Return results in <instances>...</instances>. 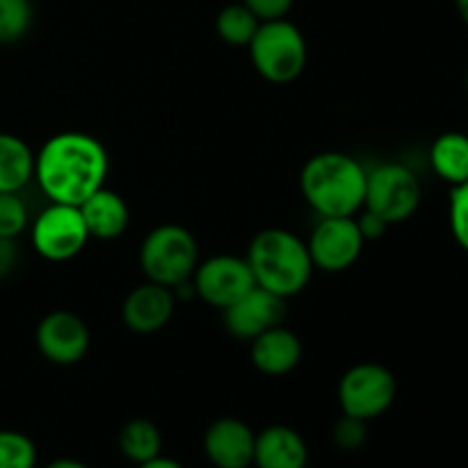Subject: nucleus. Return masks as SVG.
Here are the masks:
<instances>
[{"mask_svg":"<svg viewBox=\"0 0 468 468\" xmlns=\"http://www.w3.org/2000/svg\"><path fill=\"white\" fill-rule=\"evenodd\" d=\"M108 172V151L87 133H58L35 154V181L53 204L80 206L105 187Z\"/></svg>","mask_w":468,"mask_h":468,"instance_id":"1","label":"nucleus"},{"mask_svg":"<svg viewBox=\"0 0 468 468\" xmlns=\"http://www.w3.org/2000/svg\"><path fill=\"white\" fill-rule=\"evenodd\" d=\"M366 172L352 155L323 151L302 167V197L318 218H355L366 201Z\"/></svg>","mask_w":468,"mask_h":468,"instance_id":"2","label":"nucleus"},{"mask_svg":"<svg viewBox=\"0 0 468 468\" xmlns=\"http://www.w3.org/2000/svg\"><path fill=\"white\" fill-rule=\"evenodd\" d=\"M245 259L256 286L283 300L300 295L315 270L306 242L288 229H263L256 233Z\"/></svg>","mask_w":468,"mask_h":468,"instance_id":"3","label":"nucleus"},{"mask_svg":"<svg viewBox=\"0 0 468 468\" xmlns=\"http://www.w3.org/2000/svg\"><path fill=\"white\" fill-rule=\"evenodd\" d=\"M199 265V242L181 224L151 229L140 245V268L146 282L176 288L190 282Z\"/></svg>","mask_w":468,"mask_h":468,"instance_id":"4","label":"nucleus"},{"mask_svg":"<svg viewBox=\"0 0 468 468\" xmlns=\"http://www.w3.org/2000/svg\"><path fill=\"white\" fill-rule=\"evenodd\" d=\"M247 48L256 73L272 85H288L297 80L309 62L304 35L288 18L261 23Z\"/></svg>","mask_w":468,"mask_h":468,"instance_id":"5","label":"nucleus"},{"mask_svg":"<svg viewBox=\"0 0 468 468\" xmlns=\"http://www.w3.org/2000/svg\"><path fill=\"white\" fill-rule=\"evenodd\" d=\"M420 197L419 176L407 165L379 163L366 172V201L361 210H370L391 227L419 210Z\"/></svg>","mask_w":468,"mask_h":468,"instance_id":"6","label":"nucleus"},{"mask_svg":"<svg viewBox=\"0 0 468 468\" xmlns=\"http://www.w3.org/2000/svg\"><path fill=\"white\" fill-rule=\"evenodd\" d=\"M396 396L398 382L393 373L375 361L352 366L338 382V405L343 414L366 423L387 414L396 402Z\"/></svg>","mask_w":468,"mask_h":468,"instance_id":"7","label":"nucleus"},{"mask_svg":"<svg viewBox=\"0 0 468 468\" xmlns=\"http://www.w3.org/2000/svg\"><path fill=\"white\" fill-rule=\"evenodd\" d=\"M32 247L50 263L71 261L90 242V231L78 206L53 204L41 210L32 222Z\"/></svg>","mask_w":468,"mask_h":468,"instance_id":"8","label":"nucleus"},{"mask_svg":"<svg viewBox=\"0 0 468 468\" xmlns=\"http://www.w3.org/2000/svg\"><path fill=\"white\" fill-rule=\"evenodd\" d=\"M366 238L355 218H320L311 231L309 256L314 268L336 274L350 270L361 259Z\"/></svg>","mask_w":468,"mask_h":468,"instance_id":"9","label":"nucleus"},{"mask_svg":"<svg viewBox=\"0 0 468 468\" xmlns=\"http://www.w3.org/2000/svg\"><path fill=\"white\" fill-rule=\"evenodd\" d=\"M190 282L195 288V295L219 311L231 306L233 302L240 300L247 291L256 286L247 259L231 254H218L199 261Z\"/></svg>","mask_w":468,"mask_h":468,"instance_id":"10","label":"nucleus"},{"mask_svg":"<svg viewBox=\"0 0 468 468\" xmlns=\"http://www.w3.org/2000/svg\"><path fill=\"white\" fill-rule=\"evenodd\" d=\"M35 341L46 361L55 366H73L90 352L91 334L80 315L71 311H53L37 324Z\"/></svg>","mask_w":468,"mask_h":468,"instance_id":"11","label":"nucleus"},{"mask_svg":"<svg viewBox=\"0 0 468 468\" xmlns=\"http://www.w3.org/2000/svg\"><path fill=\"white\" fill-rule=\"evenodd\" d=\"M222 314L224 327H227L231 336L240 338V341H254L256 336H261L268 329L283 324L288 306L283 297L274 295V292L265 291V288L254 286L240 300L227 306Z\"/></svg>","mask_w":468,"mask_h":468,"instance_id":"12","label":"nucleus"},{"mask_svg":"<svg viewBox=\"0 0 468 468\" xmlns=\"http://www.w3.org/2000/svg\"><path fill=\"white\" fill-rule=\"evenodd\" d=\"M256 432L236 416L213 420L204 434L206 460L215 468H250L254 464Z\"/></svg>","mask_w":468,"mask_h":468,"instance_id":"13","label":"nucleus"},{"mask_svg":"<svg viewBox=\"0 0 468 468\" xmlns=\"http://www.w3.org/2000/svg\"><path fill=\"white\" fill-rule=\"evenodd\" d=\"M176 309V295L172 288L146 282L133 288L122 304V320L131 332L155 334L167 327Z\"/></svg>","mask_w":468,"mask_h":468,"instance_id":"14","label":"nucleus"},{"mask_svg":"<svg viewBox=\"0 0 468 468\" xmlns=\"http://www.w3.org/2000/svg\"><path fill=\"white\" fill-rule=\"evenodd\" d=\"M251 364L268 378H283L292 373L302 361V341L295 332L283 324L268 329L254 341H250Z\"/></svg>","mask_w":468,"mask_h":468,"instance_id":"15","label":"nucleus"},{"mask_svg":"<svg viewBox=\"0 0 468 468\" xmlns=\"http://www.w3.org/2000/svg\"><path fill=\"white\" fill-rule=\"evenodd\" d=\"M309 446L297 430L288 425H270L256 434V468H306Z\"/></svg>","mask_w":468,"mask_h":468,"instance_id":"16","label":"nucleus"},{"mask_svg":"<svg viewBox=\"0 0 468 468\" xmlns=\"http://www.w3.org/2000/svg\"><path fill=\"white\" fill-rule=\"evenodd\" d=\"M78 208L85 219L90 238H96V240H117L131 222V210L123 197L108 187L96 190Z\"/></svg>","mask_w":468,"mask_h":468,"instance_id":"17","label":"nucleus"},{"mask_svg":"<svg viewBox=\"0 0 468 468\" xmlns=\"http://www.w3.org/2000/svg\"><path fill=\"white\" fill-rule=\"evenodd\" d=\"M35 178V154L26 140L0 133V192H21Z\"/></svg>","mask_w":468,"mask_h":468,"instance_id":"18","label":"nucleus"},{"mask_svg":"<svg viewBox=\"0 0 468 468\" xmlns=\"http://www.w3.org/2000/svg\"><path fill=\"white\" fill-rule=\"evenodd\" d=\"M430 165L441 181L452 187L468 181V135L443 133L430 149Z\"/></svg>","mask_w":468,"mask_h":468,"instance_id":"19","label":"nucleus"},{"mask_svg":"<svg viewBox=\"0 0 468 468\" xmlns=\"http://www.w3.org/2000/svg\"><path fill=\"white\" fill-rule=\"evenodd\" d=\"M119 451L135 466L163 455V432L149 419H133L119 432Z\"/></svg>","mask_w":468,"mask_h":468,"instance_id":"20","label":"nucleus"},{"mask_svg":"<svg viewBox=\"0 0 468 468\" xmlns=\"http://www.w3.org/2000/svg\"><path fill=\"white\" fill-rule=\"evenodd\" d=\"M261 21L242 3L227 5L215 18L218 37L229 46H250Z\"/></svg>","mask_w":468,"mask_h":468,"instance_id":"21","label":"nucleus"},{"mask_svg":"<svg viewBox=\"0 0 468 468\" xmlns=\"http://www.w3.org/2000/svg\"><path fill=\"white\" fill-rule=\"evenodd\" d=\"M35 9L30 0H0V44H16L30 32Z\"/></svg>","mask_w":468,"mask_h":468,"instance_id":"22","label":"nucleus"},{"mask_svg":"<svg viewBox=\"0 0 468 468\" xmlns=\"http://www.w3.org/2000/svg\"><path fill=\"white\" fill-rule=\"evenodd\" d=\"M37 446L27 434L0 430V468H35Z\"/></svg>","mask_w":468,"mask_h":468,"instance_id":"23","label":"nucleus"},{"mask_svg":"<svg viewBox=\"0 0 468 468\" xmlns=\"http://www.w3.org/2000/svg\"><path fill=\"white\" fill-rule=\"evenodd\" d=\"M30 224L26 201L18 192H0V238L16 240Z\"/></svg>","mask_w":468,"mask_h":468,"instance_id":"24","label":"nucleus"},{"mask_svg":"<svg viewBox=\"0 0 468 468\" xmlns=\"http://www.w3.org/2000/svg\"><path fill=\"white\" fill-rule=\"evenodd\" d=\"M452 238L462 250L468 251V181L451 190V206H448Z\"/></svg>","mask_w":468,"mask_h":468,"instance_id":"25","label":"nucleus"},{"mask_svg":"<svg viewBox=\"0 0 468 468\" xmlns=\"http://www.w3.org/2000/svg\"><path fill=\"white\" fill-rule=\"evenodd\" d=\"M332 439L334 443H336V448H341V451H359L366 443V439H368V423L355 419V416L343 414L341 419L336 420V425H334Z\"/></svg>","mask_w":468,"mask_h":468,"instance_id":"26","label":"nucleus"},{"mask_svg":"<svg viewBox=\"0 0 468 468\" xmlns=\"http://www.w3.org/2000/svg\"><path fill=\"white\" fill-rule=\"evenodd\" d=\"M295 0H242L247 9L263 21H274V18H286V14L292 9Z\"/></svg>","mask_w":468,"mask_h":468,"instance_id":"27","label":"nucleus"},{"mask_svg":"<svg viewBox=\"0 0 468 468\" xmlns=\"http://www.w3.org/2000/svg\"><path fill=\"white\" fill-rule=\"evenodd\" d=\"M356 224H359L361 236H364L366 240L382 238L388 229V224L384 222V219H379L378 215L370 213V210H361V213H356Z\"/></svg>","mask_w":468,"mask_h":468,"instance_id":"28","label":"nucleus"},{"mask_svg":"<svg viewBox=\"0 0 468 468\" xmlns=\"http://www.w3.org/2000/svg\"><path fill=\"white\" fill-rule=\"evenodd\" d=\"M18 263V247L16 240H7V238H0V282L7 279L14 272Z\"/></svg>","mask_w":468,"mask_h":468,"instance_id":"29","label":"nucleus"},{"mask_svg":"<svg viewBox=\"0 0 468 468\" xmlns=\"http://www.w3.org/2000/svg\"><path fill=\"white\" fill-rule=\"evenodd\" d=\"M137 468H183L181 464H178L176 460H172V457H155V460L151 462H144V464H140Z\"/></svg>","mask_w":468,"mask_h":468,"instance_id":"30","label":"nucleus"},{"mask_svg":"<svg viewBox=\"0 0 468 468\" xmlns=\"http://www.w3.org/2000/svg\"><path fill=\"white\" fill-rule=\"evenodd\" d=\"M46 468H90V466L82 464V462H78V460H71V457H59V460L50 462Z\"/></svg>","mask_w":468,"mask_h":468,"instance_id":"31","label":"nucleus"},{"mask_svg":"<svg viewBox=\"0 0 468 468\" xmlns=\"http://www.w3.org/2000/svg\"><path fill=\"white\" fill-rule=\"evenodd\" d=\"M455 7H457V14H460L462 21L468 26V0H455Z\"/></svg>","mask_w":468,"mask_h":468,"instance_id":"32","label":"nucleus"},{"mask_svg":"<svg viewBox=\"0 0 468 468\" xmlns=\"http://www.w3.org/2000/svg\"><path fill=\"white\" fill-rule=\"evenodd\" d=\"M466 87H468V73H466Z\"/></svg>","mask_w":468,"mask_h":468,"instance_id":"33","label":"nucleus"}]
</instances>
